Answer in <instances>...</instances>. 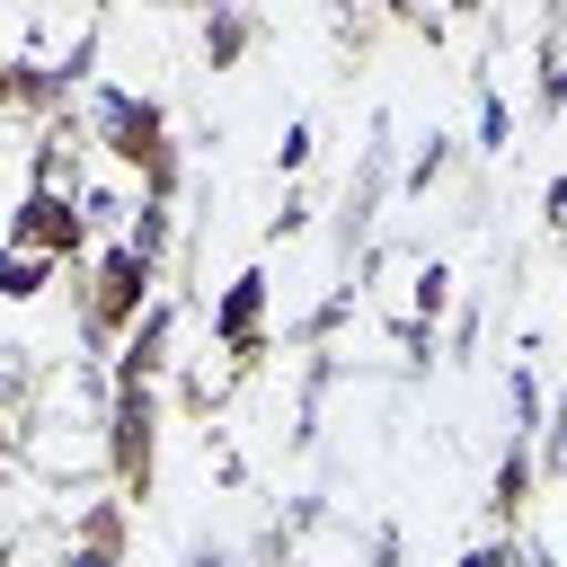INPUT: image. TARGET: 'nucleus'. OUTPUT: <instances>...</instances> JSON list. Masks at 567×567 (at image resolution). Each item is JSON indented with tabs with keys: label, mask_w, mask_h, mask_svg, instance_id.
Wrapping results in <instances>:
<instances>
[{
	"label": "nucleus",
	"mask_w": 567,
	"mask_h": 567,
	"mask_svg": "<svg viewBox=\"0 0 567 567\" xmlns=\"http://www.w3.org/2000/svg\"><path fill=\"white\" fill-rule=\"evenodd\" d=\"M0 292H35V266H27V257H9V266H0Z\"/></svg>",
	"instance_id": "f257e3e1"
}]
</instances>
